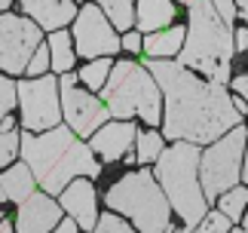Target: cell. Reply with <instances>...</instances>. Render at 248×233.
I'll list each match as a JSON object with an SVG mask.
<instances>
[{"mask_svg":"<svg viewBox=\"0 0 248 233\" xmlns=\"http://www.w3.org/2000/svg\"><path fill=\"white\" fill-rule=\"evenodd\" d=\"M144 67L163 89V135L171 141L212 144L242 123L245 101L227 86L202 80L171 58H144Z\"/></svg>","mask_w":248,"mask_h":233,"instance_id":"6da1fadb","label":"cell"},{"mask_svg":"<svg viewBox=\"0 0 248 233\" xmlns=\"http://www.w3.org/2000/svg\"><path fill=\"white\" fill-rule=\"evenodd\" d=\"M22 157L31 166L37 184L59 197L74 178H98L101 163L95 160V150L80 141V135L71 126H52L40 135H22Z\"/></svg>","mask_w":248,"mask_h":233,"instance_id":"7a4b0ae2","label":"cell"},{"mask_svg":"<svg viewBox=\"0 0 248 233\" xmlns=\"http://www.w3.org/2000/svg\"><path fill=\"white\" fill-rule=\"evenodd\" d=\"M187 13V40L178 52V62L208 80L227 86L230 62L236 55V28L224 22L212 0H190Z\"/></svg>","mask_w":248,"mask_h":233,"instance_id":"3957f363","label":"cell"},{"mask_svg":"<svg viewBox=\"0 0 248 233\" xmlns=\"http://www.w3.org/2000/svg\"><path fill=\"white\" fill-rule=\"evenodd\" d=\"M199 160H202V150L193 141H175V148L163 150L156 160V181L166 190L171 209H178L181 221L187 224V233L208 212V200L199 181Z\"/></svg>","mask_w":248,"mask_h":233,"instance_id":"277c9868","label":"cell"},{"mask_svg":"<svg viewBox=\"0 0 248 233\" xmlns=\"http://www.w3.org/2000/svg\"><path fill=\"white\" fill-rule=\"evenodd\" d=\"M101 101L117 120L141 116L147 126L163 120V89L154 74L138 62H117L110 67L108 83L101 86Z\"/></svg>","mask_w":248,"mask_h":233,"instance_id":"5b68a950","label":"cell"},{"mask_svg":"<svg viewBox=\"0 0 248 233\" xmlns=\"http://www.w3.org/2000/svg\"><path fill=\"white\" fill-rule=\"evenodd\" d=\"M104 206L126 215L141 233H171V202L147 169L126 172L104 193Z\"/></svg>","mask_w":248,"mask_h":233,"instance_id":"8992f818","label":"cell"},{"mask_svg":"<svg viewBox=\"0 0 248 233\" xmlns=\"http://www.w3.org/2000/svg\"><path fill=\"white\" fill-rule=\"evenodd\" d=\"M245 144H248V132L239 123L205 148L202 160H199V181H202V193L208 202H215L221 193L239 184L242 163H245Z\"/></svg>","mask_w":248,"mask_h":233,"instance_id":"52a82bcc","label":"cell"},{"mask_svg":"<svg viewBox=\"0 0 248 233\" xmlns=\"http://www.w3.org/2000/svg\"><path fill=\"white\" fill-rule=\"evenodd\" d=\"M18 108H22V126L28 132H46L62 120V92L55 77H34L16 86Z\"/></svg>","mask_w":248,"mask_h":233,"instance_id":"ba28073f","label":"cell"},{"mask_svg":"<svg viewBox=\"0 0 248 233\" xmlns=\"http://www.w3.org/2000/svg\"><path fill=\"white\" fill-rule=\"evenodd\" d=\"M40 43V25L34 18L0 13V67L6 74H25Z\"/></svg>","mask_w":248,"mask_h":233,"instance_id":"9c48e42d","label":"cell"},{"mask_svg":"<svg viewBox=\"0 0 248 233\" xmlns=\"http://www.w3.org/2000/svg\"><path fill=\"white\" fill-rule=\"evenodd\" d=\"M80 77H71V74H62L59 80V92H62V114L64 120H68V126L74 132L80 135V138H86V135H92L98 126L108 123V104L98 101L92 92H86L77 86Z\"/></svg>","mask_w":248,"mask_h":233,"instance_id":"30bf717a","label":"cell"},{"mask_svg":"<svg viewBox=\"0 0 248 233\" xmlns=\"http://www.w3.org/2000/svg\"><path fill=\"white\" fill-rule=\"evenodd\" d=\"M74 46L83 58H101L117 55L123 50V40L110 28V18H104V9L98 3H89L74 18Z\"/></svg>","mask_w":248,"mask_h":233,"instance_id":"8fae6325","label":"cell"},{"mask_svg":"<svg viewBox=\"0 0 248 233\" xmlns=\"http://www.w3.org/2000/svg\"><path fill=\"white\" fill-rule=\"evenodd\" d=\"M62 224V202L52 193H31L16 215V233H52Z\"/></svg>","mask_w":248,"mask_h":233,"instance_id":"7c38bea8","label":"cell"},{"mask_svg":"<svg viewBox=\"0 0 248 233\" xmlns=\"http://www.w3.org/2000/svg\"><path fill=\"white\" fill-rule=\"evenodd\" d=\"M138 138V126L132 120H120V123H104L92 132L89 148L98 153L104 163H117L132 150V144Z\"/></svg>","mask_w":248,"mask_h":233,"instance_id":"4fadbf2b","label":"cell"},{"mask_svg":"<svg viewBox=\"0 0 248 233\" xmlns=\"http://www.w3.org/2000/svg\"><path fill=\"white\" fill-rule=\"evenodd\" d=\"M62 209L80 224V230H92L98 224V202H95V187L89 178H74L68 187L59 193Z\"/></svg>","mask_w":248,"mask_h":233,"instance_id":"5bb4252c","label":"cell"},{"mask_svg":"<svg viewBox=\"0 0 248 233\" xmlns=\"http://www.w3.org/2000/svg\"><path fill=\"white\" fill-rule=\"evenodd\" d=\"M18 6H22L25 13L31 16L43 31H49V34L77 18V6H74V0H18Z\"/></svg>","mask_w":248,"mask_h":233,"instance_id":"9a60e30c","label":"cell"},{"mask_svg":"<svg viewBox=\"0 0 248 233\" xmlns=\"http://www.w3.org/2000/svg\"><path fill=\"white\" fill-rule=\"evenodd\" d=\"M175 0H138L135 3V25L138 31H163L175 22Z\"/></svg>","mask_w":248,"mask_h":233,"instance_id":"2e32d148","label":"cell"},{"mask_svg":"<svg viewBox=\"0 0 248 233\" xmlns=\"http://www.w3.org/2000/svg\"><path fill=\"white\" fill-rule=\"evenodd\" d=\"M187 40V28H163V31H154L144 37V52L147 58H171L181 52V46Z\"/></svg>","mask_w":248,"mask_h":233,"instance_id":"e0dca14e","label":"cell"},{"mask_svg":"<svg viewBox=\"0 0 248 233\" xmlns=\"http://www.w3.org/2000/svg\"><path fill=\"white\" fill-rule=\"evenodd\" d=\"M34 172H31V166L28 163H18V166H13V169H6L3 175H0V187H3V193H6V200H13V202H22L34 193Z\"/></svg>","mask_w":248,"mask_h":233,"instance_id":"ac0fdd59","label":"cell"},{"mask_svg":"<svg viewBox=\"0 0 248 233\" xmlns=\"http://www.w3.org/2000/svg\"><path fill=\"white\" fill-rule=\"evenodd\" d=\"M49 52H52V67H55V74H68L71 67H74V37L68 31H52L49 34Z\"/></svg>","mask_w":248,"mask_h":233,"instance_id":"d6986e66","label":"cell"},{"mask_svg":"<svg viewBox=\"0 0 248 233\" xmlns=\"http://www.w3.org/2000/svg\"><path fill=\"white\" fill-rule=\"evenodd\" d=\"M104 9V16L110 18V25L117 31H132L135 25V3L138 0H92Z\"/></svg>","mask_w":248,"mask_h":233,"instance_id":"ffe728a7","label":"cell"},{"mask_svg":"<svg viewBox=\"0 0 248 233\" xmlns=\"http://www.w3.org/2000/svg\"><path fill=\"white\" fill-rule=\"evenodd\" d=\"M217 209H221L233 224L242 221L245 209H248V187H245V184H236V187H230L227 193H221V197H217Z\"/></svg>","mask_w":248,"mask_h":233,"instance_id":"44dd1931","label":"cell"},{"mask_svg":"<svg viewBox=\"0 0 248 233\" xmlns=\"http://www.w3.org/2000/svg\"><path fill=\"white\" fill-rule=\"evenodd\" d=\"M159 153H163V135H156L154 129L138 132V138H135V160L147 166V163L159 160Z\"/></svg>","mask_w":248,"mask_h":233,"instance_id":"7402d4cb","label":"cell"},{"mask_svg":"<svg viewBox=\"0 0 248 233\" xmlns=\"http://www.w3.org/2000/svg\"><path fill=\"white\" fill-rule=\"evenodd\" d=\"M110 67H113V62H110V55H101V58H92L89 65L80 71V80L89 86V89H101L104 83H108V77H110Z\"/></svg>","mask_w":248,"mask_h":233,"instance_id":"603a6c76","label":"cell"},{"mask_svg":"<svg viewBox=\"0 0 248 233\" xmlns=\"http://www.w3.org/2000/svg\"><path fill=\"white\" fill-rule=\"evenodd\" d=\"M16 157H22V135L16 129H0V166H9Z\"/></svg>","mask_w":248,"mask_h":233,"instance_id":"cb8c5ba5","label":"cell"},{"mask_svg":"<svg viewBox=\"0 0 248 233\" xmlns=\"http://www.w3.org/2000/svg\"><path fill=\"white\" fill-rule=\"evenodd\" d=\"M230 230H233V221L217 209V212H205V218L199 221L190 233H230Z\"/></svg>","mask_w":248,"mask_h":233,"instance_id":"d4e9b609","label":"cell"},{"mask_svg":"<svg viewBox=\"0 0 248 233\" xmlns=\"http://www.w3.org/2000/svg\"><path fill=\"white\" fill-rule=\"evenodd\" d=\"M52 67V52H49V43H40L37 46V52L31 55V62H28V77H43L46 71Z\"/></svg>","mask_w":248,"mask_h":233,"instance_id":"484cf974","label":"cell"},{"mask_svg":"<svg viewBox=\"0 0 248 233\" xmlns=\"http://www.w3.org/2000/svg\"><path fill=\"white\" fill-rule=\"evenodd\" d=\"M92 233H135V230L129 227V221L110 215V212H104V215L98 218V224L92 227Z\"/></svg>","mask_w":248,"mask_h":233,"instance_id":"4316f807","label":"cell"},{"mask_svg":"<svg viewBox=\"0 0 248 233\" xmlns=\"http://www.w3.org/2000/svg\"><path fill=\"white\" fill-rule=\"evenodd\" d=\"M16 99H18V92H16L13 80H6V74H0V120H3V116H9Z\"/></svg>","mask_w":248,"mask_h":233,"instance_id":"83f0119b","label":"cell"},{"mask_svg":"<svg viewBox=\"0 0 248 233\" xmlns=\"http://www.w3.org/2000/svg\"><path fill=\"white\" fill-rule=\"evenodd\" d=\"M123 50L132 52V55L144 52V40H141V34L138 31H126V37H123Z\"/></svg>","mask_w":248,"mask_h":233,"instance_id":"f1b7e54d","label":"cell"},{"mask_svg":"<svg viewBox=\"0 0 248 233\" xmlns=\"http://www.w3.org/2000/svg\"><path fill=\"white\" fill-rule=\"evenodd\" d=\"M230 83H233V92L245 101V120H248V77H245V74H239V77H233Z\"/></svg>","mask_w":248,"mask_h":233,"instance_id":"f546056e","label":"cell"},{"mask_svg":"<svg viewBox=\"0 0 248 233\" xmlns=\"http://www.w3.org/2000/svg\"><path fill=\"white\" fill-rule=\"evenodd\" d=\"M245 50H248V25L236 28V52H245Z\"/></svg>","mask_w":248,"mask_h":233,"instance_id":"4dcf8cb0","label":"cell"},{"mask_svg":"<svg viewBox=\"0 0 248 233\" xmlns=\"http://www.w3.org/2000/svg\"><path fill=\"white\" fill-rule=\"evenodd\" d=\"M52 233H80V224H77V221L71 218V221H62V224L55 227Z\"/></svg>","mask_w":248,"mask_h":233,"instance_id":"1f68e13d","label":"cell"},{"mask_svg":"<svg viewBox=\"0 0 248 233\" xmlns=\"http://www.w3.org/2000/svg\"><path fill=\"white\" fill-rule=\"evenodd\" d=\"M236 9H239V16L245 18V25H248V0H236Z\"/></svg>","mask_w":248,"mask_h":233,"instance_id":"d6a6232c","label":"cell"},{"mask_svg":"<svg viewBox=\"0 0 248 233\" xmlns=\"http://www.w3.org/2000/svg\"><path fill=\"white\" fill-rule=\"evenodd\" d=\"M242 181H245V187H248V144H245V163H242Z\"/></svg>","mask_w":248,"mask_h":233,"instance_id":"836d02e7","label":"cell"},{"mask_svg":"<svg viewBox=\"0 0 248 233\" xmlns=\"http://www.w3.org/2000/svg\"><path fill=\"white\" fill-rule=\"evenodd\" d=\"M16 224H9V221H0V233H13Z\"/></svg>","mask_w":248,"mask_h":233,"instance_id":"e575fe53","label":"cell"},{"mask_svg":"<svg viewBox=\"0 0 248 233\" xmlns=\"http://www.w3.org/2000/svg\"><path fill=\"white\" fill-rule=\"evenodd\" d=\"M9 3H13V0H0V13H3V9H6Z\"/></svg>","mask_w":248,"mask_h":233,"instance_id":"d590c367","label":"cell"},{"mask_svg":"<svg viewBox=\"0 0 248 233\" xmlns=\"http://www.w3.org/2000/svg\"><path fill=\"white\" fill-rule=\"evenodd\" d=\"M230 233H248V227H233Z\"/></svg>","mask_w":248,"mask_h":233,"instance_id":"8d00e7d4","label":"cell"},{"mask_svg":"<svg viewBox=\"0 0 248 233\" xmlns=\"http://www.w3.org/2000/svg\"><path fill=\"white\" fill-rule=\"evenodd\" d=\"M242 227H248V209H245V218H242Z\"/></svg>","mask_w":248,"mask_h":233,"instance_id":"74e56055","label":"cell"},{"mask_svg":"<svg viewBox=\"0 0 248 233\" xmlns=\"http://www.w3.org/2000/svg\"><path fill=\"white\" fill-rule=\"evenodd\" d=\"M181 3H184V6H187V3H190V0H181Z\"/></svg>","mask_w":248,"mask_h":233,"instance_id":"f35d334b","label":"cell"},{"mask_svg":"<svg viewBox=\"0 0 248 233\" xmlns=\"http://www.w3.org/2000/svg\"><path fill=\"white\" fill-rule=\"evenodd\" d=\"M0 221H3V218H0Z\"/></svg>","mask_w":248,"mask_h":233,"instance_id":"ab89813d","label":"cell"},{"mask_svg":"<svg viewBox=\"0 0 248 233\" xmlns=\"http://www.w3.org/2000/svg\"><path fill=\"white\" fill-rule=\"evenodd\" d=\"M171 233H175V230H171Z\"/></svg>","mask_w":248,"mask_h":233,"instance_id":"60d3db41","label":"cell"}]
</instances>
